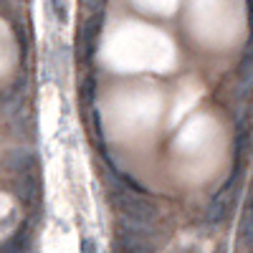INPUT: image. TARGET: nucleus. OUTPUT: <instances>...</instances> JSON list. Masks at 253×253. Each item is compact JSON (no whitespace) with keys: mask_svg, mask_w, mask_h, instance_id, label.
Segmentation results:
<instances>
[{"mask_svg":"<svg viewBox=\"0 0 253 253\" xmlns=\"http://www.w3.org/2000/svg\"><path fill=\"white\" fill-rule=\"evenodd\" d=\"M112 203H114V208L119 210L122 218L134 220V223L152 225L155 218L160 215L157 205L147 198L144 193H132V190H124V187H117V190H114Z\"/></svg>","mask_w":253,"mask_h":253,"instance_id":"obj_1","label":"nucleus"},{"mask_svg":"<svg viewBox=\"0 0 253 253\" xmlns=\"http://www.w3.org/2000/svg\"><path fill=\"white\" fill-rule=\"evenodd\" d=\"M238 81H241V86L248 89L251 84H253V43L246 48L241 63H238Z\"/></svg>","mask_w":253,"mask_h":253,"instance_id":"obj_7","label":"nucleus"},{"mask_svg":"<svg viewBox=\"0 0 253 253\" xmlns=\"http://www.w3.org/2000/svg\"><path fill=\"white\" fill-rule=\"evenodd\" d=\"M81 253H96V243L91 238H84L81 241Z\"/></svg>","mask_w":253,"mask_h":253,"instance_id":"obj_12","label":"nucleus"},{"mask_svg":"<svg viewBox=\"0 0 253 253\" xmlns=\"http://www.w3.org/2000/svg\"><path fill=\"white\" fill-rule=\"evenodd\" d=\"M94 86H96L94 76H86V81H81V96H84V101H94Z\"/></svg>","mask_w":253,"mask_h":253,"instance_id":"obj_11","label":"nucleus"},{"mask_svg":"<svg viewBox=\"0 0 253 253\" xmlns=\"http://www.w3.org/2000/svg\"><path fill=\"white\" fill-rule=\"evenodd\" d=\"M233 182H236V175L230 177V182H225L218 193L213 195V200L208 203V210H205V220L210 225H218L228 218V210H230V203H233Z\"/></svg>","mask_w":253,"mask_h":253,"instance_id":"obj_2","label":"nucleus"},{"mask_svg":"<svg viewBox=\"0 0 253 253\" xmlns=\"http://www.w3.org/2000/svg\"><path fill=\"white\" fill-rule=\"evenodd\" d=\"M15 193L20 200L26 203H33L38 198V180H36V172H26V175H18V182H15Z\"/></svg>","mask_w":253,"mask_h":253,"instance_id":"obj_5","label":"nucleus"},{"mask_svg":"<svg viewBox=\"0 0 253 253\" xmlns=\"http://www.w3.org/2000/svg\"><path fill=\"white\" fill-rule=\"evenodd\" d=\"M241 241L246 246H253V220H248V218L241 220Z\"/></svg>","mask_w":253,"mask_h":253,"instance_id":"obj_10","label":"nucleus"},{"mask_svg":"<svg viewBox=\"0 0 253 253\" xmlns=\"http://www.w3.org/2000/svg\"><path fill=\"white\" fill-rule=\"evenodd\" d=\"M26 94H28V76L23 74L13 86L8 89V94H3V101H0V112H3L5 117H15L20 109L26 107Z\"/></svg>","mask_w":253,"mask_h":253,"instance_id":"obj_3","label":"nucleus"},{"mask_svg":"<svg viewBox=\"0 0 253 253\" xmlns=\"http://www.w3.org/2000/svg\"><path fill=\"white\" fill-rule=\"evenodd\" d=\"M5 165L15 175H26V172H36V152L33 150H26V147H18V150H10L8 152V160Z\"/></svg>","mask_w":253,"mask_h":253,"instance_id":"obj_4","label":"nucleus"},{"mask_svg":"<svg viewBox=\"0 0 253 253\" xmlns=\"http://www.w3.org/2000/svg\"><path fill=\"white\" fill-rule=\"evenodd\" d=\"M46 5H48V13L53 15L56 23H66L69 20V3L66 0H46Z\"/></svg>","mask_w":253,"mask_h":253,"instance_id":"obj_8","label":"nucleus"},{"mask_svg":"<svg viewBox=\"0 0 253 253\" xmlns=\"http://www.w3.org/2000/svg\"><path fill=\"white\" fill-rule=\"evenodd\" d=\"M101 26H104V13H94L86 18V23L81 26V43H89L94 46L96 36L101 33Z\"/></svg>","mask_w":253,"mask_h":253,"instance_id":"obj_6","label":"nucleus"},{"mask_svg":"<svg viewBox=\"0 0 253 253\" xmlns=\"http://www.w3.org/2000/svg\"><path fill=\"white\" fill-rule=\"evenodd\" d=\"M180 253H203L200 248H195V246H187V248H182Z\"/></svg>","mask_w":253,"mask_h":253,"instance_id":"obj_14","label":"nucleus"},{"mask_svg":"<svg viewBox=\"0 0 253 253\" xmlns=\"http://www.w3.org/2000/svg\"><path fill=\"white\" fill-rule=\"evenodd\" d=\"M81 8L86 10L89 15H94V13H104V8H107V0H81Z\"/></svg>","mask_w":253,"mask_h":253,"instance_id":"obj_9","label":"nucleus"},{"mask_svg":"<svg viewBox=\"0 0 253 253\" xmlns=\"http://www.w3.org/2000/svg\"><path fill=\"white\" fill-rule=\"evenodd\" d=\"M243 218L253 220V195H251V198H248V203H246V213H243Z\"/></svg>","mask_w":253,"mask_h":253,"instance_id":"obj_13","label":"nucleus"}]
</instances>
